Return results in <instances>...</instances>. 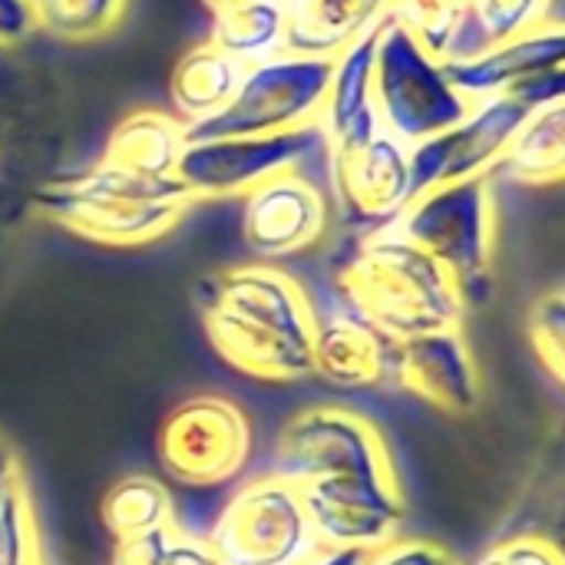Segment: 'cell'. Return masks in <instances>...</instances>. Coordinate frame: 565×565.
Masks as SVG:
<instances>
[{
	"label": "cell",
	"mask_w": 565,
	"mask_h": 565,
	"mask_svg": "<svg viewBox=\"0 0 565 565\" xmlns=\"http://www.w3.org/2000/svg\"><path fill=\"white\" fill-rule=\"evenodd\" d=\"M195 308L222 361L258 381L315 374L318 315L305 288L275 265H235L195 285Z\"/></svg>",
	"instance_id": "obj_1"
},
{
	"label": "cell",
	"mask_w": 565,
	"mask_h": 565,
	"mask_svg": "<svg viewBox=\"0 0 565 565\" xmlns=\"http://www.w3.org/2000/svg\"><path fill=\"white\" fill-rule=\"evenodd\" d=\"M334 285L348 311L394 344L430 331L463 328L470 308L454 275L394 225L364 232L341 262Z\"/></svg>",
	"instance_id": "obj_2"
},
{
	"label": "cell",
	"mask_w": 565,
	"mask_h": 565,
	"mask_svg": "<svg viewBox=\"0 0 565 565\" xmlns=\"http://www.w3.org/2000/svg\"><path fill=\"white\" fill-rule=\"evenodd\" d=\"M175 175H139L109 162L50 179L33 192V209L53 225L99 245L132 248L169 235L192 209Z\"/></svg>",
	"instance_id": "obj_3"
},
{
	"label": "cell",
	"mask_w": 565,
	"mask_h": 565,
	"mask_svg": "<svg viewBox=\"0 0 565 565\" xmlns=\"http://www.w3.org/2000/svg\"><path fill=\"white\" fill-rule=\"evenodd\" d=\"M493 175L444 182L417 195L391 225L437 258L460 285L467 305L490 288L497 255V192Z\"/></svg>",
	"instance_id": "obj_4"
},
{
	"label": "cell",
	"mask_w": 565,
	"mask_h": 565,
	"mask_svg": "<svg viewBox=\"0 0 565 565\" xmlns=\"http://www.w3.org/2000/svg\"><path fill=\"white\" fill-rule=\"evenodd\" d=\"M470 106L473 103L447 76L444 60L427 53L387 13L377 33L374 60V109L381 129L404 146H417L454 129Z\"/></svg>",
	"instance_id": "obj_5"
},
{
	"label": "cell",
	"mask_w": 565,
	"mask_h": 565,
	"mask_svg": "<svg viewBox=\"0 0 565 565\" xmlns=\"http://www.w3.org/2000/svg\"><path fill=\"white\" fill-rule=\"evenodd\" d=\"M331 73L334 56L275 53L262 63H252L232 103L222 113L189 126V142L315 126L321 119Z\"/></svg>",
	"instance_id": "obj_6"
},
{
	"label": "cell",
	"mask_w": 565,
	"mask_h": 565,
	"mask_svg": "<svg viewBox=\"0 0 565 565\" xmlns=\"http://www.w3.org/2000/svg\"><path fill=\"white\" fill-rule=\"evenodd\" d=\"M275 477L305 487L328 477L397 480L384 434L348 407L318 404L295 414L275 444Z\"/></svg>",
	"instance_id": "obj_7"
},
{
	"label": "cell",
	"mask_w": 565,
	"mask_h": 565,
	"mask_svg": "<svg viewBox=\"0 0 565 565\" xmlns=\"http://www.w3.org/2000/svg\"><path fill=\"white\" fill-rule=\"evenodd\" d=\"M225 565H305L321 546L315 543L301 487L281 477L245 483L209 533Z\"/></svg>",
	"instance_id": "obj_8"
},
{
	"label": "cell",
	"mask_w": 565,
	"mask_h": 565,
	"mask_svg": "<svg viewBox=\"0 0 565 565\" xmlns=\"http://www.w3.org/2000/svg\"><path fill=\"white\" fill-rule=\"evenodd\" d=\"M308 162H321L328 169V139L318 122L291 132L195 139L182 149L175 179L189 189L195 202L235 199L278 172H305Z\"/></svg>",
	"instance_id": "obj_9"
},
{
	"label": "cell",
	"mask_w": 565,
	"mask_h": 565,
	"mask_svg": "<svg viewBox=\"0 0 565 565\" xmlns=\"http://www.w3.org/2000/svg\"><path fill=\"white\" fill-rule=\"evenodd\" d=\"M252 454V427L235 401L189 397L159 430V457L182 487H218L238 477Z\"/></svg>",
	"instance_id": "obj_10"
},
{
	"label": "cell",
	"mask_w": 565,
	"mask_h": 565,
	"mask_svg": "<svg viewBox=\"0 0 565 565\" xmlns=\"http://www.w3.org/2000/svg\"><path fill=\"white\" fill-rule=\"evenodd\" d=\"M530 103L516 93H500L470 106V113L447 132L411 146L414 199L434 185L473 175H493L516 129L530 116Z\"/></svg>",
	"instance_id": "obj_11"
},
{
	"label": "cell",
	"mask_w": 565,
	"mask_h": 565,
	"mask_svg": "<svg viewBox=\"0 0 565 565\" xmlns=\"http://www.w3.org/2000/svg\"><path fill=\"white\" fill-rule=\"evenodd\" d=\"M305 513L321 550L374 553L401 536L404 497L397 480L328 477L301 487Z\"/></svg>",
	"instance_id": "obj_12"
},
{
	"label": "cell",
	"mask_w": 565,
	"mask_h": 565,
	"mask_svg": "<svg viewBox=\"0 0 565 565\" xmlns=\"http://www.w3.org/2000/svg\"><path fill=\"white\" fill-rule=\"evenodd\" d=\"M328 179L344 218L367 232L391 225L414 202L411 146L384 129L358 146L328 152Z\"/></svg>",
	"instance_id": "obj_13"
},
{
	"label": "cell",
	"mask_w": 565,
	"mask_h": 565,
	"mask_svg": "<svg viewBox=\"0 0 565 565\" xmlns=\"http://www.w3.org/2000/svg\"><path fill=\"white\" fill-rule=\"evenodd\" d=\"M242 238L258 258H288L318 245L331 222L324 189L301 169L278 172L242 195Z\"/></svg>",
	"instance_id": "obj_14"
},
{
	"label": "cell",
	"mask_w": 565,
	"mask_h": 565,
	"mask_svg": "<svg viewBox=\"0 0 565 565\" xmlns=\"http://www.w3.org/2000/svg\"><path fill=\"white\" fill-rule=\"evenodd\" d=\"M391 377L401 391L444 414H470L483 394L473 351L460 328L397 341Z\"/></svg>",
	"instance_id": "obj_15"
},
{
	"label": "cell",
	"mask_w": 565,
	"mask_h": 565,
	"mask_svg": "<svg viewBox=\"0 0 565 565\" xmlns=\"http://www.w3.org/2000/svg\"><path fill=\"white\" fill-rule=\"evenodd\" d=\"M444 66L470 103L520 89L540 76L565 70V20H546L500 46L483 50L480 56L450 60Z\"/></svg>",
	"instance_id": "obj_16"
},
{
	"label": "cell",
	"mask_w": 565,
	"mask_h": 565,
	"mask_svg": "<svg viewBox=\"0 0 565 565\" xmlns=\"http://www.w3.org/2000/svg\"><path fill=\"white\" fill-rule=\"evenodd\" d=\"M381 23L334 56V73L318 119L328 139V152L358 146L374 132H381V119L374 109V60H377Z\"/></svg>",
	"instance_id": "obj_17"
},
{
	"label": "cell",
	"mask_w": 565,
	"mask_h": 565,
	"mask_svg": "<svg viewBox=\"0 0 565 565\" xmlns=\"http://www.w3.org/2000/svg\"><path fill=\"white\" fill-rule=\"evenodd\" d=\"M311 358H315V374L324 377L328 384L367 391L391 377L394 341L348 311L331 321L318 318Z\"/></svg>",
	"instance_id": "obj_18"
},
{
	"label": "cell",
	"mask_w": 565,
	"mask_h": 565,
	"mask_svg": "<svg viewBox=\"0 0 565 565\" xmlns=\"http://www.w3.org/2000/svg\"><path fill=\"white\" fill-rule=\"evenodd\" d=\"M285 3V53L338 56L358 36L374 30L391 0H281Z\"/></svg>",
	"instance_id": "obj_19"
},
{
	"label": "cell",
	"mask_w": 565,
	"mask_h": 565,
	"mask_svg": "<svg viewBox=\"0 0 565 565\" xmlns=\"http://www.w3.org/2000/svg\"><path fill=\"white\" fill-rule=\"evenodd\" d=\"M185 146L189 126L179 116L166 109H136L113 126L103 162L139 175H175Z\"/></svg>",
	"instance_id": "obj_20"
},
{
	"label": "cell",
	"mask_w": 565,
	"mask_h": 565,
	"mask_svg": "<svg viewBox=\"0 0 565 565\" xmlns=\"http://www.w3.org/2000/svg\"><path fill=\"white\" fill-rule=\"evenodd\" d=\"M245 70L248 66L242 60H235L212 40L182 53V60L175 63V70L169 76V99H172L179 119L185 126H192V122H202V119L222 113L232 103L235 89L242 86Z\"/></svg>",
	"instance_id": "obj_21"
},
{
	"label": "cell",
	"mask_w": 565,
	"mask_h": 565,
	"mask_svg": "<svg viewBox=\"0 0 565 565\" xmlns=\"http://www.w3.org/2000/svg\"><path fill=\"white\" fill-rule=\"evenodd\" d=\"M497 175L520 185L565 182V96L530 109L513 142L507 146L493 179Z\"/></svg>",
	"instance_id": "obj_22"
},
{
	"label": "cell",
	"mask_w": 565,
	"mask_h": 565,
	"mask_svg": "<svg viewBox=\"0 0 565 565\" xmlns=\"http://www.w3.org/2000/svg\"><path fill=\"white\" fill-rule=\"evenodd\" d=\"M556 0H470L467 23L457 43L454 60L480 56L490 46H500L540 23L550 20Z\"/></svg>",
	"instance_id": "obj_23"
},
{
	"label": "cell",
	"mask_w": 565,
	"mask_h": 565,
	"mask_svg": "<svg viewBox=\"0 0 565 565\" xmlns=\"http://www.w3.org/2000/svg\"><path fill=\"white\" fill-rule=\"evenodd\" d=\"M212 43L242 60L245 66L285 53V3L262 0L242 10L212 17Z\"/></svg>",
	"instance_id": "obj_24"
},
{
	"label": "cell",
	"mask_w": 565,
	"mask_h": 565,
	"mask_svg": "<svg viewBox=\"0 0 565 565\" xmlns=\"http://www.w3.org/2000/svg\"><path fill=\"white\" fill-rule=\"evenodd\" d=\"M172 523L169 490L152 477H126L103 497V526L116 543L166 530Z\"/></svg>",
	"instance_id": "obj_25"
},
{
	"label": "cell",
	"mask_w": 565,
	"mask_h": 565,
	"mask_svg": "<svg viewBox=\"0 0 565 565\" xmlns=\"http://www.w3.org/2000/svg\"><path fill=\"white\" fill-rule=\"evenodd\" d=\"M391 17L437 60L450 63L467 23L460 0H391Z\"/></svg>",
	"instance_id": "obj_26"
},
{
	"label": "cell",
	"mask_w": 565,
	"mask_h": 565,
	"mask_svg": "<svg viewBox=\"0 0 565 565\" xmlns=\"http://www.w3.org/2000/svg\"><path fill=\"white\" fill-rule=\"evenodd\" d=\"M33 3V20L36 30L56 36V40H96L109 33L129 0H30Z\"/></svg>",
	"instance_id": "obj_27"
},
{
	"label": "cell",
	"mask_w": 565,
	"mask_h": 565,
	"mask_svg": "<svg viewBox=\"0 0 565 565\" xmlns=\"http://www.w3.org/2000/svg\"><path fill=\"white\" fill-rule=\"evenodd\" d=\"M43 559L33 507L23 480L10 487L0 503V565H33Z\"/></svg>",
	"instance_id": "obj_28"
},
{
	"label": "cell",
	"mask_w": 565,
	"mask_h": 565,
	"mask_svg": "<svg viewBox=\"0 0 565 565\" xmlns=\"http://www.w3.org/2000/svg\"><path fill=\"white\" fill-rule=\"evenodd\" d=\"M530 344L543 367L565 384V291L543 295L530 311Z\"/></svg>",
	"instance_id": "obj_29"
},
{
	"label": "cell",
	"mask_w": 565,
	"mask_h": 565,
	"mask_svg": "<svg viewBox=\"0 0 565 565\" xmlns=\"http://www.w3.org/2000/svg\"><path fill=\"white\" fill-rule=\"evenodd\" d=\"M473 565H565V559L546 536L526 530L490 546Z\"/></svg>",
	"instance_id": "obj_30"
},
{
	"label": "cell",
	"mask_w": 565,
	"mask_h": 565,
	"mask_svg": "<svg viewBox=\"0 0 565 565\" xmlns=\"http://www.w3.org/2000/svg\"><path fill=\"white\" fill-rule=\"evenodd\" d=\"M454 556L427 540H391L387 546L367 553L364 565H450Z\"/></svg>",
	"instance_id": "obj_31"
},
{
	"label": "cell",
	"mask_w": 565,
	"mask_h": 565,
	"mask_svg": "<svg viewBox=\"0 0 565 565\" xmlns=\"http://www.w3.org/2000/svg\"><path fill=\"white\" fill-rule=\"evenodd\" d=\"M175 533V523L156 533H142L132 540H119L113 550V565H166L169 540Z\"/></svg>",
	"instance_id": "obj_32"
},
{
	"label": "cell",
	"mask_w": 565,
	"mask_h": 565,
	"mask_svg": "<svg viewBox=\"0 0 565 565\" xmlns=\"http://www.w3.org/2000/svg\"><path fill=\"white\" fill-rule=\"evenodd\" d=\"M36 30L30 0H0V50L26 43Z\"/></svg>",
	"instance_id": "obj_33"
},
{
	"label": "cell",
	"mask_w": 565,
	"mask_h": 565,
	"mask_svg": "<svg viewBox=\"0 0 565 565\" xmlns=\"http://www.w3.org/2000/svg\"><path fill=\"white\" fill-rule=\"evenodd\" d=\"M166 565H225L218 559V553L212 550L209 536H192L182 533L175 526L172 540H169V553H166Z\"/></svg>",
	"instance_id": "obj_34"
},
{
	"label": "cell",
	"mask_w": 565,
	"mask_h": 565,
	"mask_svg": "<svg viewBox=\"0 0 565 565\" xmlns=\"http://www.w3.org/2000/svg\"><path fill=\"white\" fill-rule=\"evenodd\" d=\"M533 533L546 536L563 553L565 559V477L556 487H550V500H546L543 516H540V523H536Z\"/></svg>",
	"instance_id": "obj_35"
},
{
	"label": "cell",
	"mask_w": 565,
	"mask_h": 565,
	"mask_svg": "<svg viewBox=\"0 0 565 565\" xmlns=\"http://www.w3.org/2000/svg\"><path fill=\"white\" fill-rule=\"evenodd\" d=\"M20 480V467H17V457H13V450H10V444L0 437V503H3V497L10 493V487Z\"/></svg>",
	"instance_id": "obj_36"
},
{
	"label": "cell",
	"mask_w": 565,
	"mask_h": 565,
	"mask_svg": "<svg viewBox=\"0 0 565 565\" xmlns=\"http://www.w3.org/2000/svg\"><path fill=\"white\" fill-rule=\"evenodd\" d=\"M367 553L358 550H318L305 565H364Z\"/></svg>",
	"instance_id": "obj_37"
},
{
	"label": "cell",
	"mask_w": 565,
	"mask_h": 565,
	"mask_svg": "<svg viewBox=\"0 0 565 565\" xmlns=\"http://www.w3.org/2000/svg\"><path fill=\"white\" fill-rule=\"evenodd\" d=\"M209 7L212 17H222V13H232V10H242L248 3H262V0H202Z\"/></svg>",
	"instance_id": "obj_38"
},
{
	"label": "cell",
	"mask_w": 565,
	"mask_h": 565,
	"mask_svg": "<svg viewBox=\"0 0 565 565\" xmlns=\"http://www.w3.org/2000/svg\"><path fill=\"white\" fill-rule=\"evenodd\" d=\"M450 565H463V563H460V559H454V563H450Z\"/></svg>",
	"instance_id": "obj_39"
}]
</instances>
